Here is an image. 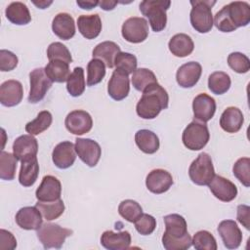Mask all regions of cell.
<instances>
[{
    "mask_svg": "<svg viewBox=\"0 0 250 250\" xmlns=\"http://www.w3.org/2000/svg\"><path fill=\"white\" fill-rule=\"evenodd\" d=\"M135 228L142 235L151 234L156 228V220L153 216L148 214H142L135 221Z\"/></svg>",
    "mask_w": 250,
    "mask_h": 250,
    "instance_id": "cell-47",
    "label": "cell"
},
{
    "mask_svg": "<svg viewBox=\"0 0 250 250\" xmlns=\"http://www.w3.org/2000/svg\"><path fill=\"white\" fill-rule=\"evenodd\" d=\"M170 5L171 1L169 0H145L140 3V11L148 19L153 31L160 32L166 27V11Z\"/></svg>",
    "mask_w": 250,
    "mask_h": 250,
    "instance_id": "cell-3",
    "label": "cell"
},
{
    "mask_svg": "<svg viewBox=\"0 0 250 250\" xmlns=\"http://www.w3.org/2000/svg\"><path fill=\"white\" fill-rule=\"evenodd\" d=\"M218 232L228 249H236L242 242V232L232 220H224L218 226Z\"/></svg>",
    "mask_w": 250,
    "mask_h": 250,
    "instance_id": "cell-17",
    "label": "cell"
},
{
    "mask_svg": "<svg viewBox=\"0 0 250 250\" xmlns=\"http://www.w3.org/2000/svg\"><path fill=\"white\" fill-rule=\"evenodd\" d=\"M62 185L61 182L52 175L44 176L40 186L35 191V196L38 201L52 202L61 198Z\"/></svg>",
    "mask_w": 250,
    "mask_h": 250,
    "instance_id": "cell-12",
    "label": "cell"
},
{
    "mask_svg": "<svg viewBox=\"0 0 250 250\" xmlns=\"http://www.w3.org/2000/svg\"><path fill=\"white\" fill-rule=\"evenodd\" d=\"M47 57L49 61H62L68 64L72 62V57L69 50L61 42H53L47 49Z\"/></svg>",
    "mask_w": 250,
    "mask_h": 250,
    "instance_id": "cell-44",
    "label": "cell"
},
{
    "mask_svg": "<svg viewBox=\"0 0 250 250\" xmlns=\"http://www.w3.org/2000/svg\"><path fill=\"white\" fill-rule=\"evenodd\" d=\"M23 97L22 85L20 81L10 79L0 86V103L5 106L19 104Z\"/></svg>",
    "mask_w": 250,
    "mask_h": 250,
    "instance_id": "cell-22",
    "label": "cell"
},
{
    "mask_svg": "<svg viewBox=\"0 0 250 250\" xmlns=\"http://www.w3.org/2000/svg\"><path fill=\"white\" fill-rule=\"evenodd\" d=\"M216 1L210 0H195L190 1L192 6L189 20L192 27L199 33H207L213 27L212 6Z\"/></svg>",
    "mask_w": 250,
    "mask_h": 250,
    "instance_id": "cell-4",
    "label": "cell"
},
{
    "mask_svg": "<svg viewBox=\"0 0 250 250\" xmlns=\"http://www.w3.org/2000/svg\"><path fill=\"white\" fill-rule=\"evenodd\" d=\"M52 121L53 117L51 112L48 110H42L37 114L35 119L26 123L25 131L32 136L39 135L50 127Z\"/></svg>",
    "mask_w": 250,
    "mask_h": 250,
    "instance_id": "cell-35",
    "label": "cell"
},
{
    "mask_svg": "<svg viewBox=\"0 0 250 250\" xmlns=\"http://www.w3.org/2000/svg\"><path fill=\"white\" fill-rule=\"evenodd\" d=\"M121 33L126 41L130 43H141L148 36V22L144 18H129L123 22Z\"/></svg>",
    "mask_w": 250,
    "mask_h": 250,
    "instance_id": "cell-9",
    "label": "cell"
},
{
    "mask_svg": "<svg viewBox=\"0 0 250 250\" xmlns=\"http://www.w3.org/2000/svg\"><path fill=\"white\" fill-rule=\"evenodd\" d=\"M137 58L130 53L120 52L114 60V66L116 69H120L127 74L133 73L137 69Z\"/></svg>",
    "mask_w": 250,
    "mask_h": 250,
    "instance_id": "cell-45",
    "label": "cell"
},
{
    "mask_svg": "<svg viewBox=\"0 0 250 250\" xmlns=\"http://www.w3.org/2000/svg\"><path fill=\"white\" fill-rule=\"evenodd\" d=\"M208 186L213 195L221 201L229 202L237 195L236 186L220 175H215Z\"/></svg>",
    "mask_w": 250,
    "mask_h": 250,
    "instance_id": "cell-14",
    "label": "cell"
},
{
    "mask_svg": "<svg viewBox=\"0 0 250 250\" xmlns=\"http://www.w3.org/2000/svg\"><path fill=\"white\" fill-rule=\"evenodd\" d=\"M17 247V240L12 232L0 229V249H15Z\"/></svg>",
    "mask_w": 250,
    "mask_h": 250,
    "instance_id": "cell-50",
    "label": "cell"
},
{
    "mask_svg": "<svg viewBox=\"0 0 250 250\" xmlns=\"http://www.w3.org/2000/svg\"><path fill=\"white\" fill-rule=\"evenodd\" d=\"M165 231L162 244L166 250H186L191 245V237L188 232L187 222L179 214H170L164 218Z\"/></svg>",
    "mask_w": 250,
    "mask_h": 250,
    "instance_id": "cell-1",
    "label": "cell"
},
{
    "mask_svg": "<svg viewBox=\"0 0 250 250\" xmlns=\"http://www.w3.org/2000/svg\"><path fill=\"white\" fill-rule=\"evenodd\" d=\"M8 21L17 25H24L30 22L31 16L29 10L22 2H12L5 10Z\"/></svg>",
    "mask_w": 250,
    "mask_h": 250,
    "instance_id": "cell-30",
    "label": "cell"
},
{
    "mask_svg": "<svg viewBox=\"0 0 250 250\" xmlns=\"http://www.w3.org/2000/svg\"><path fill=\"white\" fill-rule=\"evenodd\" d=\"M16 223L23 229L37 230L43 225L42 214L36 206L22 207L16 214Z\"/></svg>",
    "mask_w": 250,
    "mask_h": 250,
    "instance_id": "cell-19",
    "label": "cell"
},
{
    "mask_svg": "<svg viewBox=\"0 0 250 250\" xmlns=\"http://www.w3.org/2000/svg\"><path fill=\"white\" fill-rule=\"evenodd\" d=\"M118 213L126 221L135 223V221L143 214V208L137 201L126 199L120 202L118 206Z\"/></svg>",
    "mask_w": 250,
    "mask_h": 250,
    "instance_id": "cell-41",
    "label": "cell"
},
{
    "mask_svg": "<svg viewBox=\"0 0 250 250\" xmlns=\"http://www.w3.org/2000/svg\"><path fill=\"white\" fill-rule=\"evenodd\" d=\"M72 230L61 227L58 224L45 223L37 229V237L45 249L62 248L66 237L72 234Z\"/></svg>",
    "mask_w": 250,
    "mask_h": 250,
    "instance_id": "cell-5",
    "label": "cell"
},
{
    "mask_svg": "<svg viewBox=\"0 0 250 250\" xmlns=\"http://www.w3.org/2000/svg\"><path fill=\"white\" fill-rule=\"evenodd\" d=\"M74 146L78 157L85 164H87L89 167H94L98 164L102 155V148L96 141L91 139L77 138Z\"/></svg>",
    "mask_w": 250,
    "mask_h": 250,
    "instance_id": "cell-10",
    "label": "cell"
},
{
    "mask_svg": "<svg viewBox=\"0 0 250 250\" xmlns=\"http://www.w3.org/2000/svg\"><path fill=\"white\" fill-rule=\"evenodd\" d=\"M18 159L10 152L2 150L0 152V178L12 181L15 178Z\"/></svg>",
    "mask_w": 250,
    "mask_h": 250,
    "instance_id": "cell-37",
    "label": "cell"
},
{
    "mask_svg": "<svg viewBox=\"0 0 250 250\" xmlns=\"http://www.w3.org/2000/svg\"><path fill=\"white\" fill-rule=\"evenodd\" d=\"M35 206L41 212L43 218L47 221H53L55 219H58L64 211V203L61 198L52 202L38 201Z\"/></svg>",
    "mask_w": 250,
    "mask_h": 250,
    "instance_id": "cell-38",
    "label": "cell"
},
{
    "mask_svg": "<svg viewBox=\"0 0 250 250\" xmlns=\"http://www.w3.org/2000/svg\"><path fill=\"white\" fill-rule=\"evenodd\" d=\"M85 86L86 83L84 78V69L80 66L75 67L66 81L67 92L72 97H79L83 94Z\"/></svg>",
    "mask_w": 250,
    "mask_h": 250,
    "instance_id": "cell-36",
    "label": "cell"
},
{
    "mask_svg": "<svg viewBox=\"0 0 250 250\" xmlns=\"http://www.w3.org/2000/svg\"><path fill=\"white\" fill-rule=\"evenodd\" d=\"M228 16L237 28L246 26L250 22V5L244 1H233L226 5Z\"/></svg>",
    "mask_w": 250,
    "mask_h": 250,
    "instance_id": "cell-23",
    "label": "cell"
},
{
    "mask_svg": "<svg viewBox=\"0 0 250 250\" xmlns=\"http://www.w3.org/2000/svg\"><path fill=\"white\" fill-rule=\"evenodd\" d=\"M120 52V47L116 43L112 41H104L94 48L93 58L104 61L107 67L112 68L114 66L115 57Z\"/></svg>",
    "mask_w": 250,
    "mask_h": 250,
    "instance_id": "cell-29",
    "label": "cell"
},
{
    "mask_svg": "<svg viewBox=\"0 0 250 250\" xmlns=\"http://www.w3.org/2000/svg\"><path fill=\"white\" fill-rule=\"evenodd\" d=\"M192 245L197 250H217V242L213 234L207 230L197 231L192 239Z\"/></svg>",
    "mask_w": 250,
    "mask_h": 250,
    "instance_id": "cell-42",
    "label": "cell"
},
{
    "mask_svg": "<svg viewBox=\"0 0 250 250\" xmlns=\"http://www.w3.org/2000/svg\"><path fill=\"white\" fill-rule=\"evenodd\" d=\"M188 176L195 185L208 186L215 176L211 156L206 152H201L189 165Z\"/></svg>",
    "mask_w": 250,
    "mask_h": 250,
    "instance_id": "cell-6",
    "label": "cell"
},
{
    "mask_svg": "<svg viewBox=\"0 0 250 250\" xmlns=\"http://www.w3.org/2000/svg\"><path fill=\"white\" fill-rule=\"evenodd\" d=\"M129 74L126 72L115 69L107 84V93L115 101L124 100L130 91V81H129Z\"/></svg>",
    "mask_w": 250,
    "mask_h": 250,
    "instance_id": "cell-15",
    "label": "cell"
},
{
    "mask_svg": "<svg viewBox=\"0 0 250 250\" xmlns=\"http://www.w3.org/2000/svg\"><path fill=\"white\" fill-rule=\"evenodd\" d=\"M232 172L234 177L246 188L250 186V159L241 157L233 164Z\"/></svg>",
    "mask_w": 250,
    "mask_h": 250,
    "instance_id": "cell-43",
    "label": "cell"
},
{
    "mask_svg": "<svg viewBox=\"0 0 250 250\" xmlns=\"http://www.w3.org/2000/svg\"><path fill=\"white\" fill-rule=\"evenodd\" d=\"M237 221L245 227L246 229H250V207L247 205L237 206Z\"/></svg>",
    "mask_w": 250,
    "mask_h": 250,
    "instance_id": "cell-51",
    "label": "cell"
},
{
    "mask_svg": "<svg viewBox=\"0 0 250 250\" xmlns=\"http://www.w3.org/2000/svg\"><path fill=\"white\" fill-rule=\"evenodd\" d=\"M79 32L86 39H94L102 31V21L98 14L81 15L77 19Z\"/></svg>",
    "mask_w": 250,
    "mask_h": 250,
    "instance_id": "cell-27",
    "label": "cell"
},
{
    "mask_svg": "<svg viewBox=\"0 0 250 250\" xmlns=\"http://www.w3.org/2000/svg\"><path fill=\"white\" fill-rule=\"evenodd\" d=\"M76 3L78 6H80L82 9H85V10H91L92 8L99 5V1H92V0H87V1L77 0Z\"/></svg>",
    "mask_w": 250,
    "mask_h": 250,
    "instance_id": "cell-52",
    "label": "cell"
},
{
    "mask_svg": "<svg viewBox=\"0 0 250 250\" xmlns=\"http://www.w3.org/2000/svg\"><path fill=\"white\" fill-rule=\"evenodd\" d=\"M209 138L210 134L207 125L195 119L185 128L182 135L183 144L190 150L203 148L207 145Z\"/></svg>",
    "mask_w": 250,
    "mask_h": 250,
    "instance_id": "cell-7",
    "label": "cell"
},
{
    "mask_svg": "<svg viewBox=\"0 0 250 250\" xmlns=\"http://www.w3.org/2000/svg\"><path fill=\"white\" fill-rule=\"evenodd\" d=\"M192 110L194 119L197 121L206 123L215 114L216 102L215 100L207 95L206 93L198 94L192 102Z\"/></svg>",
    "mask_w": 250,
    "mask_h": 250,
    "instance_id": "cell-13",
    "label": "cell"
},
{
    "mask_svg": "<svg viewBox=\"0 0 250 250\" xmlns=\"http://www.w3.org/2000/svg\"><path fill=\"white\" fill-rule=\"evenodd\" d=\"M168 47L170 52L179 58H184L189 56L193 49L194 44L190 36L186 33L175 34L169 41Z\"/></svg>",
    "mask_w": 250,
    "mask_h": 250,
    "instance_id": "cell-28",
    "label": "cell"
},
{
    "mask_svg": "<svg viewBox=\"0 0 250 250\" xmlns=\"http://www.w3.org/2000/svg\"><path fill=\"white\" fill-rule=\"evenodd\" d=\"M213 24H215V26L222 32H231L236 29L228 16L226 6L216 13L213 20Z\"/></svg>",
    "mask_w": 250,
    "mask_h": 250,
    "instance_id": "cell-48",
    "label": "cell"
},
{
    "mask_svg": "<svg viewBox=\"0 0 250 250\" xmlns=\"http://www.w3.org/2000/svg\"><path fill=\"white\" fill-rule=\"evenodd\" d=\"M173 185L172 175L164 169L151 170L146 178L147 189L155 194H161L167 191Z\"/></svg>",
    "mask_w": 250,
    "mask_h": 250,
    "instance_id": "cell-16",
    "label": "cell"
},
{
    "mask_svg": "<svg viewBox=\"0 0 250 250\" xmlns=\"http://www.w3.org/2000/svg\"><path fill=\"white\" fill-rule=\"evenodd\" d=\"M36 6H38L40 9H45V8H47L50 4H52V1H49V2H46V1H44V2H33Z\"/></svg>",
    "mask_w": 250,
    "mask_h": 250,
    "instance_id": "cell-54",
    "label": "cell"
},
{
    "mask_svg": "<svg viewBox=\"0 0 250 250\" xmlns=\"http://www.w3.org/2000/svg\"><path fill=\"white\" fill-rule=\"evenodd\" d=\"M202 72L201 64L197 62H188L179 67L176 73L177 83L183 88H191L199 80Z\"/></svg>",
    "mask_w": 250,
    "mask_h": 250,
    "instance_id": "cell-21",
    "label": "cell"
},
{
    "mask_svg": "<svg viewBox=\"0 0 250 250\" xmlns=\"http://www.w3.org/2000/svg\"><path fill=\"white\" fill-rule=\"evenodd\" d=\"M135 142L138 147L145 153L152 154L159 148V139L155 133L147 129L139 130L135 134Z\"/></svg>",
    "mask_w": 250,
    "mask_h": 250,
    "instance_id": "cell-31",
    "label": "cell"
},
{
    "mask_svg": "<svg viewBox=\"0 0 250 250\" xmlns=\"http://www.w3.org/2000/svg\"><path fill=\"white\" fill-rule=\"evenodd\" d=\"M101 244L108 250H125L131 244V234L126 230L118 232L105 230L101 236Z\"/></svg>",
    "mask_w": 250,
    "mask_h": 250,
    "instance_id": "cell-25",
    "label": "cell"
},
{
    "mask_svg": "<svg viewBox=\"0 0 250 250\" xmlns=\"http://www.w3.org/2000/svg\"><path fill=\"white\" fill-rule=\"evenodd\" d=\"M244 122V117L242 111L235 106L227 107L221 117L220 126L227 133H236L238 132Z\"/></svg>",
    "mask_w": 250,
    "mask_h": 250,
    "instance_id": "cell-26",
    "label": "cell"
},
{
    "mask_svg": "<svg viewBox=\"0 0 250 250\" xmlns=\"http://www.w3.org/2000/svg\"><path fill=\"white\" fill-rule=\"evenodd\" d=\"M30 90L27 97V101L30 104H36L42 101L51 88L53 82L45 73V69L42 67L35 68L29 73Z\"/></svg>",
    "mask_w": 250,
    "mask_h": 250,
    "instance_id": "cell-8",
    "label": "cell"
},
{
    "mask_svg": "<svg viewBox=\"0 0 250 250\" xmlns=\"http://www.w3.org/2000/svg\"><path fill=\"white\" fill-rule=\"evenodd\" d=\"M168 103L169 96L166 90L158 83H153L143 91L142 98L136 105V111L143 119H153L162 109L168 107Z\"/></svg>",
    "mask_w": 250,
    "mask_h": 250,
    "instance_id": "cell-2",
    "label": "cell"
},
{
    "mask_svg": "<svg viewBox=\"0 0 250 250\" xmlns=\"http://www.w3.org/2000/svg\"><path fill=\"white\" fill-rule=\"evenodd\" d=\"M53 32L62 40H68L75 34L73 18L67 13H59L52 21Z\"/></svg>",
    "mask_w": 250,
    "mask_h": 250,
    "instance_id": "cell-24",
    "label": "cell"
},
{
    "mask_svg": "<svg viewBox=\"0 0 250 250\" xmlns=\"http://www.w3.org/2000/svg\"><path fill=\"white\" fill-rule=\"evenodd\" d=\"M18 65V57L11 51H0V70L11 71Z\"/></svg>",
    "mask_w": 250,
    "mask_h": 250,
    "instance_id": "cell-49",
    "label": "cell"
},
{
    "mask_svg": "<svg viewBox=\"0 0 250 250\" xmlns=\"http://www.w3.org/2000/svg\"><path fill=\"white\" fill-rule=\"evenodd\" d=\"M228 64L237 73H246L250 69V60L240 52L230 53L228 57Z\"/></svg>",
    "mask_w": 250,
    "mask_h": 250,
    "instance_id": "cell-46",
    "label": "cell"
},
{
    "mask_svg": "<svg viewBox=\"0 0 250 250\" xmlns=\"http://www.w3.org/2000/svg\"><path fill=\"white\" fill-rule=\"evenodd\" d=\"M75 152V146L69 141H64L58 144L53 149L52 160L58 168L66 169L73 165L76 159Z\"/></svg>",
    "mask_w": 250,
    "mask_h": 250,
    "instance_id": "cell-18",
    "label": "cell"
},
{
    "mask_svg": "<svg viewBox=\"0 0 250 250\" xmlns=\"http://www.w3.org/2000/svg\"><path fill=\"white\" fill-rule=\"evenodd\" d=\"M117 1H108V0H103V1H99V5L100 7L104 10V11H109L114 9V7L117 5Z\"/></svg>",
    "mask_w": 250,
    "mask_h": 250,
    "instance_id": "cell-53",
    "label": "cell"
},
{
    "mask_svg": "<svg viewBox=\"0 0 250 250\" xmlns=\"http://www.w3.org/2000/svg\"><path fill=\"white\" fill-rule=\"evenodd\" d=\"M132 84L138 91H144L147 86L157 83L155 74L148 68H137L132 73Z\"/></svg>",
    "mask_w": 250,
    "mask_h": 250,
    "instance_id": "cell-39",
    "label": "cell"
},
{
    "mask_svg": "<svg viewBox=\"0 0 250 250\" xmlns=\"http://www.w3.org/2000/svg\"><path fill=\"white\" fill-rule=\"evenodd\" d=\"M231 81L229 74L224 71H215L208 78V88L216 95H222L229 91Z\"/></svg>",
    "mask_w": 250,
    "mask_h": 250,
    "instance_id": "cell-34",
    "label": "cell"
},
{
    "mask_svg": "<svg viewBox=\"0 0 250 250\" xmlns=\"http://www.w3.org/2000/svg\"><path fill=\"white\" fill-rule=\"evenodd\" d=\"M105 75V65L99 59H92L87 65V85L99 84Z\"/></svg>",
    "mask_w": 250,
    "mask_h": 250,
    "instance_id": "cell-40",
    "label": "cell"
},
{
    "mask_svg": "<svg viewBox=\"0 0 250 250\" xmlns=\"http://www.w3.org/2000/svg\"><path fill=\"white\" fill-rule=\"evenodd\" d=\"M39 174V164L37 157H32L21 161L19 173V182L23 187H31L37 180Z\"/></svg>",
    "mask_w": 250,
    "mask_h": 250,
    "instance_id": "cell-32",
    "label": "cell"
},
{
    "mask_svg": "<svg viewBox=\"0 0 250 250\" xmlns=\"http://www.w3.org/2000/svg\"><path fill=\"white\" fill-rule=\"evenodd\" d=\"M64 125L71 134L80 136L92 129L93 119L87 111L76 109L66 115Z\"/></svg>",
    "mask_w": 250,
    "mask_h": 250,
    "instance_id": "cell-11",
    "label": "cell"
},
{
    "mask_svg": "<svg viewBox=\"0 0 250 250\" xmlns=\"http://www.w3.org/2000/svg\"><path fill=\"white\" fill-rule=\"evenodd\" d=\"M44 69H45V73L47 74V76L50 78L52 82L63 83L67 81L70 75L68 63L59 60L50 61L47 63V65L44 67Z\"/></svg>",
    "mask_w": 250,
    "mask_h": 250,
    "instance_id": "cell-33",
    "label": "cell"
},
{
    "mask_svg": "<svg viewBox=\"0 0 250 250\" xmlns=\"http://www.w3.org/2000/svg\"><path fill=\"white\" fill-rule=\"evenodd\" d=\"M38 151L37 140L32 135H21L13 144V152L18 160L24 161L35 157Z\"/></svg>",
    "mask_w": 250,
    "mask_h": 250,
    "instance_id": "cell-20",
    "label": "cell"
}]
</instances>
